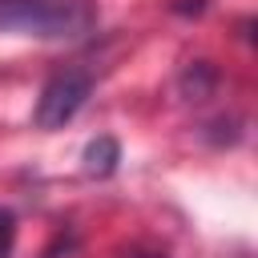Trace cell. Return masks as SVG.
Returning <instances> with one entry per match:
<instances>
[{
	"label": "cell",
	"mask_w": 258,
	"mask_h": 258,
	"mask_svg": "<svg viewBox=\"0 0 258 258\" xmlns=\"http://www.w3.org/2000/svg\"><path fill=\"white\" fill-rule=\"evenodd\" d=\"M12 246H16V218L12 210L0 206V258H12Z\"/></svg>",
	"instance_id": "obj_4"
},
{
	"label": "cell",
	"mask_w": 258,
	"mask_h": 258,
	"mask_svg": "<svg viewBox=\"0 0 258 258\" xmlns=\"http://www.w3.org/2000/svg\"><path fill=\"white\" fill-rule=\"evenodd\" d=\"M89 93H93V77H89L85 69H64V73H52V77L44 81L40 97H36L32 121H36L40 129H60V125H69V121L85 109Z\"/></svg>",
	"instance_id": "obj_2"
},
{
	"label": "cell",
	"mask_w": 258,
	"mask_h": 258,
	"mask_svg": "<svg viewBox=\"0 0 258 258\" xmlns=\"http://www.w3.org/2000/svg\"><path fill=\"white\" fill-rule=\"evenodd\" d=\"M93 24L85 0H0V32L24 36H81Z\"/></svg>",
	"instance_id": "obj_1"
},
{
	"label": "cell",
	"mask_w": 258,
	"mask_h": 258,
	"mask_svg": "<svg viewBox=\"0 0 258 258\" xmlns=\"http://www.w3.org/2000/svg\"><path fill=\"white\" fill-rule=\"evenodd\" d=\"M117 161H121V145L113 137H97L85 145V173L89 177H109L117 169Z\"/></svg>",
	"instance_id": "obj_3"
},
{
	"label": "cell",
	"mask_w": 258,
	"mask_h": 258,
	"mask_svg": "<svg viewBox=\"0 0 258 258\" xmlns=\"http://www.w3.org/2000/svg\"><path fill=\"white\" fill-rule=\"evenodd\" d=\"M149 258H161V254H149Z\"/></svg>",
	"instance_id": "obj_5"
}]
</instances>
